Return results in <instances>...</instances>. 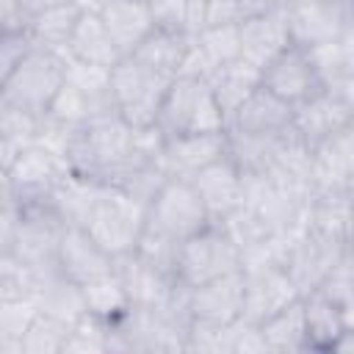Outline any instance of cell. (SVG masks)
Returning <instances> with one entry per match:
<instances>
[{"instance_id":"cell-46","label":"cell","mask_w":354,"mask_h":354,"mask_svg":"<svg viewBox=\"0 0 354 354\" xmlns=\"http://www.w3.org/2000/svg\"><path fill=\"white\" fill-rule=\"evenodd\" d=\"M64 3H72V0H19V6L25 8V14L33 19L36 14L47 11V8H55V6H64Z\"/></svg>"},{"instance_id":"cell-28","label":"cell","mask_w":354,"mask_h":354,"mask_svg":"<svg viewBox=\"0 0 354 354\" xmlns=\"http://www.w3.org/2000/svg\"><path fill=\"white\" fill-rule=\"evenodd\" d=\"M304 304V326H307V348L310 351H332L335 340L346 329L343 310L321 290L301 296Z\"/></svg>"},{"instance_id":"cell-19","label":"cell","mask_w":354,"mask_h":354,"mask_svg":"<svg viewBox=\"0 0 354 354\" xmlns=\"http://www.w3.org/2000/svg\"><path fill=\"white\" fill-rule=\"evenodd\" d=\"M315 191L324 188H354V122L310 149Z\"/></svg>"},{"instance_id":"cell-34","label":"cell","mask_w":354,"mask_h":354,"mask_svg":"<svg viewBox=\"0 0 354 354\" xmlns=\"http://www.w3.org/2000/svg\"><path fill=\"white\" fill-rule=\"evenodd\" d=\"M155 28L196 36L207 25V0H149Z\"/></svg>"},{"instance_id":"cell-6","label":"cell","mask_w":354,"mask_h":354,"mask_svg":"<svg viewBox=\"0 0 354 354\" xmlns=\"http://www.w3.org/2000/svg\"><path fill=\"white\" fill-rule=\"evenodd\" d=\"M22 207V205H19ZM66 232V224L53 210V205H28L6 243H0L3 254H14L30 268L58 266V246Z\"/></svg>"},{"instance_id":"cell-20","label":"cell","mask_w":354,"mask_h":354,"mask_svg":"<svg viewBox=\"0 0 354 354\" xmlns=\"http://www.w3.org/2000/svg\"><path fill=\"white\" fill-rule=\"evenodd\" d=\"M30 299L36 301V307L47 315H55L66 324H75L80 315L88 313V301L83 293V285L72 282L58 266H47V268H36V285Z\"/></svg>"},{"instance_id":"cell-26","label":"cell","mask_w":354,"mask_h":354,"mask_svg":"<svg viewBox=\"0 0 354 354\" xmlns=\"http://www.w3.org/2000/svg\"><path fill=\"white\" fill-rule=\"evenodd\" d=\"M102 185L105 183H100L94 177H83V174L69 171L53 188L50 205H53V210L61 216V221L66 227H86L91 213H94V205H97V199L102 194Z\"/></svg>"},{"instance_id":"cell-35","label":"cell","mask_w":354,"mask_h":354,"mask_svg":"<svg viewBox=\"0 0 354 354\" xmlns=\"http://www.w3.org/2000/svg\"><path fill=\"white\" fill-rule=\"evenodd\" d=\"M36 315L33 299H0V354H22V337Z\"/></svg>"},{"instance_id":"cell-13","label":"cell","mask_w":354,"mask_h":354,"mask_svg":"<svg viewBox=\"0 0 354 354\" xmlns=\"http://www.w3.org/2000/svg\"><path fill=\"white\" fill-rule=\"evenodd\" d=\"M191 326H227L243 315V271L188 288Z\"/></svg>"},{"instance_id":"cell-27","label":"cell","mask_w":354,"mask_h":354,"mask_svg":"<svg viewBox=\"0 0 354 354\" xmlns=\"http://www.w3.org/2000/svg\"><path fill=\"white\" fill-rule=\"evenodd\" d=\"M218 108L224 111V119H230L260 86H263V69H257L254 64L238 58L232 64H224L218 69H213V75L207 77Z\"/></svg>"},{"instance_id":"cell-41","label":"cell","mask_w":354,"mask_h":354,"mask_svg":"<svg viewBox=\"0 0 354 354\" xmlns=\"http://www.w3.org/2000/svg\"><path fill=\"white\" fill-rule=\"evenodd\" d=\"M36 285V268L14 254L0 252V299H30Z\"/></svg>"},{"instance_id":"cell-18","label":"cell","mask_w":354,"mask_h":354,"mask_svg":"<svg viewBox=\"0 0 354 354\" xmlns=\"http://www.w3.org/2000/svg\"><path fill=\"white\" fill-rule=\"evenodd\" d=\"M58 268L77 285H88L113 271V254H108L86 227H66L58 246Z\"/></svg>"},{"instance_id":"cell-38","label":"cell","mask_w":354,"mask_h":354,"mask_svg":"<svg viewBox=\"0 0 354 354\" xmlns=\"http://www.w3.org/2000/svg\"><path fill=\"white\" fill-rule=\"evenodd\" d=\"M194 39L205 50V55L210 58V64L216 69L241 58V30H238V25H205Z\"/></svg>"},{"instance_id":"cell-43","label":"cell","mask_w":354,"mask_h":354,"mask_svg":"<svg viewBox=\"0 0 354 354\" xmlns=\"http://www.w3.org/2000/svg\"><path fill=\"white\" fill-rule=\"evenodd\" d=\"M33 50L28 30L22 33H0V77L14 72V66Z\"/></svg>"},{"instance_id":"cell-2","label":"cell","mask_w":354,"mask_h":354,"mask_svg":"<svg viewBox=\"0 0 354 354\" xmlns=\"http://www.w3.org/2000/svg\"><path fill=\"white\" fill-rule=\"evenodd\" d=\"M69 58L44 47H33L6 77H0V102L47 113L66 80Z\"/></svg>"},{"instance_id":"cell-12","label":"cell","mask_w":354,"mask_h":354,"mask_svg":"<svg viewBox=\"0 0 354 354\" xmlns=\"http://www.w3.org/2000/svg\"><path fill=\"white\" fill-rule=\"evenodd\" d=\"M301 293L285 266H257L243 271V318L263 324L274 313L299 301Z\"/></svg>"},{"instance_id":"cell-47","label":"cell","mask_w":354,"mask_h":354,"mask_svg":"<svg viewBox=\"0 0 354 354\" xmlns=\"http://www.w3.org/2000/svg\"><path fill=\"white\" fill-rule=\"evenodd\" d=\"M332 351H337V354H354V326H346L340 332V337L335 340Z\"/></svg>"},{"instance_id":"cell-10","label":"cell","mask_w":354,"mask_h":354,"mask_svg":"<svg viewBox=\"0 0 354 354\" xmlns=\"http://www.w3.org/2000/svg\"><path fill=\"white\" fill-rule=\"evenodd\" d=\"M290 39L301 47H318L337 41L351 8L343 0H282Z\"/></svg>"},{"instance_id":"cell-36","label":"cell","mask_w":354,"mask_h":354,"mask_svg":"<svg viewBox=\"0 0 354 354\" xmlns=\"http://www.w3.org/2000/svg\"><path fill=\"white\" fill-rule=\"evenodd\" d=\"M69 332L72 324L39 310V315L33 318V324L22 337V354H64Z\"/></svg>"},{"instance_id":"cell-37","label":"cell","mask_w":354,"mask_h":354,"mask_svg":"<svg viewBox=\"0 0 354 354\" xmlns=\"http://www.w3.org/2000/svg\"><path fill=\"white\" fill-rule=\"evenodd\" d=\"M108 340H111V321L88 310L72 324L64 354H108Z\"/></svg>"},{"instance_id":"cell-9","label":"cell","mask_w":354,"mask_h":354,"mask_svg":"<svg viewBox=\"0 0 354 354\" xmlns=\"http://www.w3.org/2000/svg\"><path fill=\"white\" fill-rule=\"evenodd\" d=\"M346 252H348L346 241H337V238L307 230L288 249L285 268H288L290 279L296 282L299 293L307 296V293L318 290L340 268V263L346 260Z\"/></svg>"},{"instance_id":"cell-51","label":"cell","mask_w":354,"mask_h":354,"mask_svg":"<svg viewBox=\"0 0 354 354\" xmlns=\"http://www.w3.org/2000/svg\"><path fill=\"white\" fill-rule=\"evenodd\" d=\"M343 3H346V6H348V8L354 11V0H343Z\"/></svg>"},{"instance_id":"cell-21","label":"cell","mask_w":354,"mask_h":354,"mask_svg":"<svg viewBox=\"0 0 354 354\" xmlns=\"http://www.w3.org/2000/svg\"><path fill=\"white\" fill-rule=\"evenodd\" d=\"M227 130L238 133H260V136H285L293 130V105L271 94L266 86H260L230 119Z\"/></svg>"},{"instance_id":"cell-48","label":"cell","mask_w":354,"mask_h":354,"mask_svg":"<svg viewBox=\"0 0 354 354\" xmlns=\"http://www.w3.org/2000/svg\"><path fill=\"white\" fill-rule=\"evenodd\" d=\"M77 3V8L80 11H91V14H102L105 11V6L111 3V0H75Z\"/></svg>"},{"instance_id":"cell-44","label":"cell","mask_w":354,"mask_h":354,"mask_svg":"<svg viewBox=\"0 0 354 354\" xmlns=\"http://www.w3.org/2000/svg\"><path fill=\"white\" fill-rule=\"evenodd\" d=\"M30 17L19 6V0H0V33H22L28 30Z\"/></svg>"},{"instance_id":"cell-17","label":"cell","mask_w":354,"mask_h":354,"mask_svg":"<svg viewBox=\"0 0 354 354\" xmlns=\"http://www.w3.org/2000/svg\"><path fill=\"white\" fill-rule=\"evenodd\" d=\"M113 274L119 277L130 304H141V307L163 304L177 285V279L171 274H166L158 266H152L149 260H144L136 249L113 257Z\"/></svg>"},{"instance_id":"cell-16","label":"cell","mask_w":354,"mask_h":354,"mask_svg":"<svg viewBox=\"0 0 354 354\" xmlns=\"http://www.w3.org/2000/svg\"><path fill=\"white\" fill-rule=\"evenodd\" d=\"M354 122L351 108L335 88H324L293 108V133L313 149Z\"/></svg>"},{"instance_id":"cell-33","label":"cell","mask_w":354,"mask_h":354,"mask_svg":"<svg viewBox=\"0 0 354 354\" xmlns=\"http://www.w3.org/2000/svg\"><path fill=\"white\" fill-rule=\"evenodd\" d=\"M263 340L268 351L285 354V351H310L307 348V326H304V304L301 299L288 304L285 310L274 313L260 324Z\"/></svg>"},{"instance_id":"cell-15","label":"cell","mask_w":354,"mask_h":354,"mask_svg":"<svg viewBox=\"0 0 354 354\" xmlns=\"http://www.w3.org/2000/svg\"><path fill=\"white\" fill-rule=\"evenodd\" d=\"M227 155V130L218 133H191V136H174L166 138L160 152V166L169 177L191 180L210 163L221 160Z\"/></svg>"},{"instance_id":"cell-23","label":"cell","mask_w":354,"mask_h":354,"mask_svg":"<svg viewBox=\"0 0 354 354\" xmlns=\"http://www.w3.org/2000/svg\"><path fill=\"white\" fill-rule=\"evenodd\" d=\"M296 133L285 136H260V133H238L227 130V155L241 169V174H271L282 155L288 152Z\"/></svg>"},{"instance_id":"cell-49","label":"cell","mask_w":354,"mask_h":354,"mask_svg":"<svg viewBox=\"0 0 354 354\" xmlns=\"http://www.w3.org/2000/svg\"><path fill=\"white\" fill-rule=\"evenodd\" d=\"M343 263H346V268H348V274L354 277V246H348V252H346V260H343Z\"/></svg>"},{"instance_id":"cell-14","label":"cell","mask_w":354,"mask_h":354,"mask_svg":"<svg viewBox=\"0 0 354 354\" xmlns=\"http://www.w3.org/2000/svg\"><path fill=\"white\" fill-rule=\"evenodd\" d=\"M238 30H241V58L254 64L257 69H266L285 47L293 44L282 3L249 17L246 22L238 25Z\"/></svg>"},{"instance_id":"cell-5","label":"cell","mask_w":354,"mask_h":354,"mask_svg":"<svg viewBox=\"0 0 354 354\" xmlns=\"http://www.w3.org/2000/svg\"><path fill=\"white\" fill-rule=\"evenodd\" d=\"M232 271H241V246L221 224L213 221L183 241L177 257V282L196 288Z\"/></svg>"},{"instance_id":"cell-39","label":"cell","mask_w":354,"mask_h":354,"mask_svg":"<svg viewBox=\"0 0 354 354\" xmlns=\"http://www.w3.org/2000/svg\"><path fill=\"white\" fill-rule=\"evenodd\" d=\"M83 293H86V301H88V310L102 315V318H116L119 313H124L130 307V299L119 282V277L111 271L88 285H83Z\"/></svg>"},{"instance_id":"cell-25","label":"cell","mask_w":354,"mask_h":354,"mask_svg":"<svg viewBox=\"0 0 354 354\" xmlns=\"http://www.w3.org/2000/svg\"><path fill=\"white\" fill-rule=\"evenodd\" d=\"M100 17H102L105 28L111 30L122 55H130L155 30V17H152L149 0H111Z\"/></svg>"},{"instance_id":"cell-1","label":"cell","mask_w":354,"mask_h":354,"mask_svg":"<svg viewBox=\"0 0 354 354\" xmlns=\"http://www.w3.org/2000/svg\"><path fill=\"white\" fill-rule=\"evenodd\" d=\"M155 127L166 138H174V136H191V133L227 130V119L207 80L174 77L158 111Z\"/></svg>"},{"instance_id":"cell-8","label":"cell","mask_w":354,"mask_h":354,"mask_svg":"<svg viewBox=\"0 0 354 354\" xmlns=\"http://www.w3.org/2000/svg\"><path fill=\"white\" fill-rule=\"evenodd\" d=\"M147 224L160 232H169L177 241H185L213 221H210V213H207L205 202L199 199L194 183L169 177L147 207Z\"/></svg>"},{"instance_id":"cell-30","label":"cell","mask_w":354,"mask_h":354,"mask_svg":"<svg viewBox=\"0 0 354 354\" xmlns=\"http://www.w3.org/2000/svg\"><path fill=\"white\" fill-rule=\"evenodd\" d=\"M348 227H351V191L343 188L315 191L307 213V230L348 243Z\"/></svg>"},{"instance_id":"cell-31","label":"cell","mask_w":354,"mask_h":354,"mask_svg":"<svg viewBox=\"0 0 354 354\" xmlns=\"http://www.w3.org/2000/svg\"><path fill=\"white\" fill-rule=\"evenodd\" d=\"M80 14L83 11L77 8L75 0L36 14L28 22V36H30L33 47H44V50H53V53L66 55V44L72 39V30H75Z\"/></svg>"},{"instance_id":"cell-42","label":"cell","mask_w":354,"mask_h":354,"mask_svg":"<svg viewBox=\"0 0 354 354\" xmlns=\"http://www.w3.org/2000/svg\"><path fill=\"white\" fill-rule=\"evenodd\" d=\"M266 8L263 0H207V25H241Z\"/></svg>"},{"instance_id":"cell-7","label":"cell","mask_w":354,"mask_h":354,"mask_svg":"<svg viewBox=\"0 0 354 354\" xmlns=\"http://www.w3.org/2000/svg\"><path fill=\"white\" fill-rule=\"evenodd\" d=\"M69 163L50 149L30 144L19 152V158L3 171V191H8L22 207L28 205H47L53 188L69 174Z\"/></svg>"},{"instance_id":"cell-45","label":"cell","mask_w":354,"mask_h":354,"mask_svg":"<svg viewBox=\"0 0 354 354\" xmlns=\"http://www.w3.org/2000/svg\"><path fill=\"white\" fill-rule=\"evenodd\" d=\"M332 88L343 97V102H346V105L351 108V113H354V69H351V72H346V75H343Z\"/></svg>"},{"instance_id":"cell-4","label":"cell","mask_w":354,"mask_h":354,"mask_svg":"<svg viewBox=\"0 0 354 354\" xmlns=\"http://www.w3.org/2000/svg\"><path fill=\"white\" fill-rule=\"evenodd\" d=\"M147 227V205L133 199L130 194L102 185V194L94 205V213L86 224L91 238L108 252V254H124L138 246V238Z\"/></svg>"},{"instance_id":"cell-22","label":"cell","mask_w":354,"mask_h":354,"mask_svg":"<svg viewBox=\"0 0 354 354\" xmlns=\"http://www.w3.org/2000/svg\"><path fill=\"white\" fill-rule=\"evenodd\" d=\"M199 199L205 202L210 221H221L227 218L238 205H241V194H243V174L241 169L230 160V155H224L221 160L210 163L207 169H202L196 177H191Z\"/></svg>"},{"instance_id":"cell-29","label":"cell","mask_w":354,"mask_h":354,"mask_svg":"<svg viewBox=\"0 0 354 354\" xmlns=\"http://www.w3.org/2000/svg\"><path fill=\"white\" fill-rule=\"evenodd\" d=\"M191 41H194V36H183V33H174V30L155 28L130 55L136 61H141L144 66L166 75V77H177Z\"/></svg>"},{"instance_id":"cell-24","label":"cell","mask_w":354,"mask_h":354,"mask_svg":"<svg viewBox=\"0 0 354 354\" xmlns=\"http://www.w3.org/2000/svg\"><path fill=\"white\" fill-rule=\"evenodd\" d=\"M66 58H75V61H83L91 66H102V69H113L124 55L116 47L111 30L105 28L102 17L83 11L72 30L69 44H66Z\"/></svg>"},{"instance_id":"cell-3","label":"cell","mask_w":354,"mask_h":354,"mask_svg":"<svg viewBox=\"0 0 354 354\" xmlns=\"http://www.w3.org/2000/svg\"><path fill=\"white\" fill-rule=\"evenodd\" d=\"M171 80L174 77H166L144 66L133 55H124L111 69V97H113L116 113L136 130L152 127L158 122V111L163 105V97Z\"/></svg>"},{"instance_id":"cell-50","label":"cell","mask_w":354,"mask_h":354,"mask_svg":"<svg viewBox=\"0 0 354 354\" xmlns=\"http://www.w3.org/2000/svg\"><path fill=\"white\" fill-rule=\"evenodd\" d=\"M348 246H354V188H351V227H348Z\"/></svg>"},{"instance_id":"cell-40","label":"cell","mask_w":354,"mask_h":354,"mask_svg":"<svg viewBox=\"0 0 354 354\" xmlns=\"http://www.w3.org/2000/svg\"><path fill=\"white\" fill-rule=\"evenodd\" d=\"M180 246H183V241H177V238H171L169 232H160V230H155V227L147 224L144 232H141V238H138L136 252H138L144 260H149L152 266H158L160 271H166V274H171V277L177 279Z\"/></svg>"},{"instance_id":"cell-32","label":"cell","mask_w":354,"mask_h":354,"mask_svg":"<svg viewBox=\"0 0 354 354\" xmlns=\"http://www.w3.org/2000/svg\"><path fill=\"white\" fill-rule=\"evenodd\" d=\"M39 119L41 113H30L25 108L0 102V166L3 171L19 158L22 149L36 144Z\"/></svg>"},{"instance_id":"cell-11","label":"cell","mask_w":354,"mask_h":354,"mask_svg":"<svg viewBox=\"0 0 354 354\" xmlns=\"http://www.w3.org/2000/svg\"><path fill=\"white\" fill-rule=\"evenodd\" d=\"M263 86L277 94L279 100H285L288 105H301L310 97H315L318 91H324V80L313 64V55L307 47L301 44H290L285 47L266 69H263Z\"/></svg>"}]
</instances>
